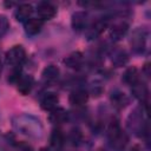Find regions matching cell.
Listing matches in <instances>:
<instances>
[{
	"label": "cell",
	"mask_w": 151,
	"mask_h": 151,
	"mask_svg": "<svg viewBox=\"0 0 151 151\" xmlns=\"http://www.w3.org/2000/svg\"><path fill=\"white\" fill-rule=\"evenodd\" d=\"M107 20L106 19H99L97 20L94 24H92V26L87 29L86 34H87V39H94L98 35H100L107 27Z\"/></svg>",
	"instance_id": "obj_3"
},
{
	"label": "cell",
	"mask_w": 151,
	"mask_h": 151,
	"mask_svg": "<svg viewBox=\"0 0 151 151\" xmlns=\"http://www.w3.org/2000/svg\"><path fill=\"white\" fill-rule=\"evenodd\" d=\"M72 28L77 32H80L83 29H85L86 24H87V14L83 11H78L72 15Z\"/></svg>",
	"instance_id": "obj_4"
},
{
	"label": "cell",
	"mask_w": 151,
	"mask_h": 151,
	"mask_svg": "<svg viewBox=\"0 0 151 151\" xmlns=\"http://www.w3.org/2000/svg\"><path fill=\"white\" fill-rule=\"evenodd\" d=\"M25 58H26V52H25L24 47L20 45H15L12 48H9L5 55L6 63L13 67H19V65H21V63L25 60Z\"/></svg>",
	"instance_id": "obj_1"
},
{
	"label": "cell",
	"mask_w": 151,
	"mask_h": 151,
	"mask_svg": "<svg viewBox=\"0 0 151 151\" xmlns=\"http://www.w3.org/2000/svg\"><path fill=\"white\" fill-rule=\"evenodd\" d=\"M42 27V20L38 18H31L25 22V32L28 35H35L41 31Z\"/></svg>",
	"instance_id": "obj_11"
},
{
	"label": "cell",
	"mask_w": 151,
	"mask_h": 151,
	"mask_svg": "<svg viewBox=\"0 0 151 151\" xmlns=\"http://www.w3.org/2000/svg\"><path fill=\"white\" fill-rule=\"evenodd\" d=\"M21 76H22V74H21V72H20V68L13 70V71H12V73L9 74L8 80H9L11 83H15V84H17V81L19 80V78H20Z\"/></svg>",
	"instance_id": "obj_21"
},
{
	"label": "cell",
	"mask_w": 151,
	"mask_h": 151,
	"mask_svg": "<svg viewBox=\"0 0 151 151\" xmlns=\"http://www.w3.org/2000/svg\"><path fill=\"white\" fill-rule=\"evenodd\" d=\"M33 13V7L29 4H21L15 11V19L20 22H26L31 19V15Z\"/></svg>",
	"instance_id": "obj_6"
},
{
	"label": "cell",
	"mask_w": 151,
	"mask_h": 151,
	"mask_svg": "<svg viewBox=\"0 0 151 151\" xmlns=\"http://www.w3.org/2000/svg\"><path fill=\"white\" fill-rule=\"evenodd\" d=\"M20 151H32V149L29 146H27V145H22L21 149H20Z\"/></svg>",
	"instance_id": "obj_23"
},
{
	"label": "cell",
	"mask_w": 151,
	"mask_h": 151,
	"mask_svg": "<svg viewBox=\"0 0 151 151\" xmlns=\"http://www.w3.org/2000/svg\"><path fill=\"white\" fill-rule=\"evenodd\" d=\"M33 77L32 76H27V74H22L19 80L17 81V87H18V91L21 93V94H28L33 87Z\"/></svg>",
	"instance_id": "obj_7"
},
{
	"label": "cell",
	"mask_w": 151,
	"mask_h": 151,
	"mask_svg": "<svg viewBox=\"0 0 151 151\" xmlns=\"http://www.w3.org/2000/svg\"><path fill=\"white\" fill-rule=\"evenodd\" d=\"M129 31V25L124 21L118 22L116 25H113V27L110 31V37L113 40H120L123 37H125V34Z\"/></svg>",
	"instance_id": "obj_12"
},
{
	"label": "cell",
	"mask_w": 151,
	"mask_h": 151,
	"mask_svg": "<svg viewBox=\"0 0 151 151\" xmlns=\"http://www.w3.org/2000/svg\"><path fill=\"white\" fill-rule=\"evenodd\" d=\"M67 112L61 109V107H55L52 111H50V116H48V120L52 124H63L67 120Z\"/></svg>",
	"instance_id": "obj_10"
},
{
	"label": "cell",
	"mask_w": 151,
	"mask_h": 151,
	"mask_svg": "<svg viewBox=\"0 0 151 151\" xmlns=\"http://www.w3.org/2000/svg\"><path fill=\"white\" fill-rule=\"evenodd\" d=\"M123 81L127 85L133 86L137 81H139L138 70L136 67H129L127 70H125V72L123 74Z\"/></svg>",
	"instance_id": "obj_15"
},
{
	"label": "cell",
	"mask_w": 151,
	"mask_h": 151,
	"mask_svg": "<svg viewBox=\"0 0 151 151\" xmlns=\"http://www.w3.org/2000/svg\"><path fill=\"white\" fill-rule=\"evenodd\" d=\"M9 27V24H8V20L5 15H0V37H2L7 29Z\"/></svg>",
	"instance_id": "obj_19"
},
{
	"label": "cell",
	"mask_w": 151,
	"mask_h": 151,
	"mask_svg": "<svg viewBox=\"0 0 151 151\" xmlns=\"http://www.w3.org/2000/svg\"><path fill=\"white\" fill-rule=\"evenodd\" d=\"M1 70H2V66H1V61H0V74H1Z\"/></svg>",
	"instance_id": "obj_25"
},
{
	"label": "cell",
	"mask_w": 151,
	"mask_h": 151,
	"mask_svg": "<svg viewBox=\"0 0 151 151\" xmlns=\"http://www.w3.org/2000/svg\"><path fill=\"white\" fill-rule=\"evenodd\" d=\"M58 103H59V98H58V96H57L55 93H53V92H47V93H45V94L42 96L41 100H40L41 107H42L44 110H46V111H52L53 109H55L57 105H58Z\"/></svg>",
	"instance_id": "obj_5"
},
{
	"label": "cell",
	"mask_w": 151,
	"mask_h": 151,
	"mask_svg": "<svg viewBox=\"0 0 151 151\" xmlns=\"http://www.w3.org/2000/svg\"><path fill=\"white\" fill-rule=\"evenodd\" d=\"M37 13L40 20H51L57 14V7L48 1H41L37 6Z\"/></svg>",
	"instance_id": "obj_2"
},
{
	"label": "cell",
	"mask_w": 151,
	"mask_h": 151,
	"mask_svg": "<svg viewBox=\"0 0 151 151\" xmlns=\"http://www.w3.org/2000/svg\"><path fill=\"white\" fill-rule=\"evenodd\" d=\"M80 139H81V133H80V131H79V130H73L72 133H71V140L73 142V144L78 143Z\"/></svg>",
	"instance_id": "obj_22"
},
{
	"label": "cell",
	"mask_w": 151,
	"mask_h": 151,
	"mask_svg": "<svg viewBox=\"0 0 151 151\" xmlns=\"http://www.w3.org/2000/svg\"><path fill=\"white\" fill-rule=\"evenodd\" d=\"M132 48L136 53H142L145 48V37L142 31H137L131 40Z\"/></svg>",
	"instance_id": "obj_14"
},
{
	"label": "cell",
	"mask_w": 151,
	"mask_h": 151,
	"mask_svg": "<svg viewBox=\"0 0 151 151\" xmlns=\"http://www.w3.org/2000/svg\"><path fill=\"white\" fill-rule=\"evenodd\" d=\"M132 92H133V96L139 100H145L147 97V87L144 83H140V81H137L132 86Z\"/></svg>",
	"instance_id": "obj_17"
},
{
	"label": "cell",
	"mask_w": 151,
	"mask_h": 151,
	"mask_svg": "<svg viewBox=\"0 0 151 151\" xmlns=\"http://www.w3.org/2000/svg\"><path fill=\"white\" fill-rule=\"evenodd\" d=\"M87 99H88V93L83 88L74 90L70 94V103L73 106H83L86 104Z\"/></svg>",
	"instance_id": "obj_8"
},
{
	"label": "cell",
	"mask_w": 151,
	"mask_h": 151,
	"mask_svg": "<svg viewBox=\"0 0 151 151\" xmlns=\"http://www.w3.org/2000/svg\"><path fill=\"white\" fill-rule=\"evenodd\" d=\"M59 68L55 65H48L42 71V78L45 81H54L59 77Z\"/></svg>",
	"instance_id": "obj_16"
},
{
	"label": "cell",
	"mask_w": 151,
	"mask_h": 151,
	"mask_svg": "<svg viewBox=\"0 0 151 151\" xmlns=\"http://www.w3.org/2000/svg\"><path fill=\"white\" fill-rule=\"evenodd\" d=\"M111 61L116 67H122L127 64L129 61V55L125 50L123 48H116L113 50L111 54Z\"/></svg>",
	"instance_id": "obj_9"
},
{
	"label": "cell",
	"mask_w": 151,
	"mask_h": 151,
	"mask_svg": "<svg viewBox=\"0 0 151 151\" xmlns=\"http://www.w3.org/2000/svg\"><path fill=\"white\" fill-rule=\"evenodd\" d=\"M130 151H140V149H139L138 146H133V147H132Z\"/></svg>",
	"instance_id": "obj_24"
},
{
	"label": "cell",
	"mask_w": 151,
	"mask_h": 151,
	"mask_svg": "<svg viewBox=\"0 0 151 151\" xmlns=\"http://www.w3.org/2000/svg\"><path fill=\"white\" fill-rule=\"evenodd\" d=\"M64 64L70 68H79L83 64V54L80 52H73L64 59Z\"/></svg>",
	"instance_id": "obj_13"
},
{
	"label": "cell",
	"mask_w": 151,
	"mask_h": 151,
	"mask_svg": "<svg viewBox=\"0 0 151 151\" xmlns=\"http://www.w3.org/2000/svg\"><path fill=\"white\" fill-rule=\"evenodd\" d=\"M112 100L116 103V105H120V106H124L126 104V98L124 96V93H118V94H113L112 96Z\"/></svg>",
	"instance_id": "obj_20"
},
{
	"label": "cell",
	"mask_w": 151,
	"mask_h": 151,
	"mask_svg": "<svg viewBox=\"0 0 151 151\" xmlns=\"http://www.w3.org/2000/svg\"><path fill=\"white\" fill-rule=\"evenodd\" d=\"M51 145L55 149L60 147L64 144V134L60 130H53V132L51 133V138H50Z\"/></svg>",
	"instance_id": "obj_18"
}]
</instances>
